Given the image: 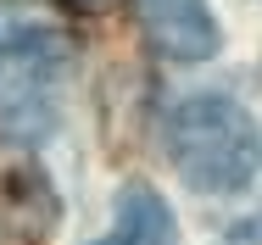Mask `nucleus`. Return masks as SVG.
I'll use <instances>...</instances> for the list:
<instances>
[{
	"mask_svg": "<svg viewBox=\"0 0 262 245\" xmlns=\"http://www.w3.org/2000/svg\"><path fill=\"white\" fill-rule=\"evenodd\" d=\"M167 156L195 195H234L257 179V123L229 95H195L167 117Z\"/></svg>",
	"mask_w": 262,
	"mask_h": 245,
	"instance_id": "obj_1",
	"label": "nucleus"
},
{
	"mask_svg": "<svg viewBox=\"0 0 262 245\" xmlns=\"http://www.w3.org/2000/svg\"><path fill=\"white\" fill-rule=\"evenodd\" d=\"M73 73V50L56 28H0V134L39 145L61 123V90Z\"/></svg>",
	"mask_w": 262,
	"mask_h": 245,
	"instance_id": "obj_2",
	"label": "nucleus"
},
{
	"mask_svg": "<svg viewBox=\"0 0 262 245\" xmlns=\"http://www.w3.org/2000/svg\"><path fill=\"white\" fill-rule=\"evenodd\" d=\"M134 17L167 61H207L217 50V17L207 0H134Z\"/></svg>",
	"mask_w": 262,
	"mask_h": 245,
	"instance_id": "obj_3",
	"label": "nucleus"
},
{
	"mask_svg": "<svg viewBox=\"0 0 262 245\" xmlns=\"http://www.w3.org/2000/svg\"><path fill=\"white\" fill-rule=\"evenodd\" d=\"M95 245H179V223L167 212V201L151 190V184H128L117 195V223L112 234Z\"/></svg>",
	"mask_w": 262,
	"mask_h": 245,
	"instance_id": "obj_4",
	"label": "nucleus"
},
{
	"mask_svg": "<svg viewBox=\"0 0 262 245\" xmlns=\"http://www.w3.org/2000/svg\"><path fill=\"white\" fill-rule=\"evenodd\" d=\"M67 6H78V11H101L106 0H67Z\"/></svg>",
	"mask_w": 262,
	"mask_h": 245,
	"instance_id": "obj_5",
	"label": "nucleus"
}]
</instances>
